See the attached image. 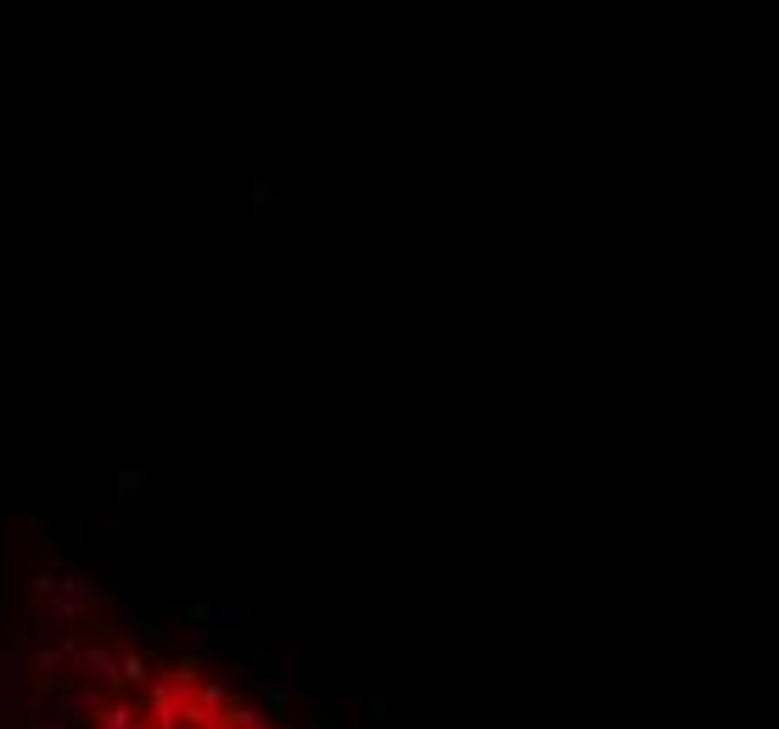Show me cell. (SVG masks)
<instances>
[{
	"label": "cell",
	"mask_w": 779,
	"mask_h": 729,
	"mask_svg": "<svg viewBox=\"0 0 779 729\" xmlns=\"http://www.w3.org/2000/svg\"><path fill=\"white\" fill-rule=\"evenodd\" d=\"M124 679L135 696L85 707L79 729H275L264 707L236 701L219 679H197V668L146 673L141 662H129Z\"/></svg>",
	"instance_id": "cell-1"
}]
</instances>
